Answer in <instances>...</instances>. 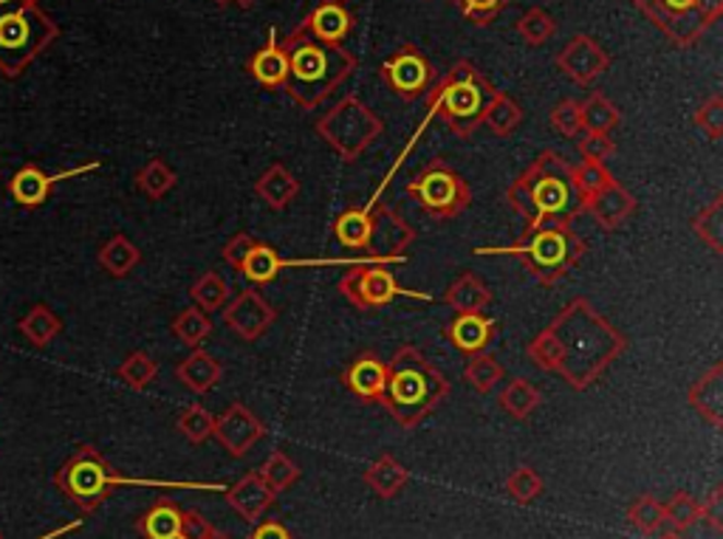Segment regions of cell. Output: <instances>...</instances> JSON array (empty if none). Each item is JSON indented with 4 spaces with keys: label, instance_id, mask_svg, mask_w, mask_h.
Wrapping results in <instances>:
<instances>
[{
    "label": "cell",
    "instance_id": "44dd1931",
    "mask_svg": "<svg viewBox=\"0 0 723 539\" xmlns=\"http://www.w3.org/2000/svg\"><path fill=\"white\" fill-rule=\"evenodd\" d=\"M636 206H639V201H636L633 192H630L625 184H619V181H614V184L605 187V190L596 192L594 199L588 201L585 212L594 215L600 229H605V232H616V229H621V226L633 218Z\"/></svg>",
    "mask_w": 723,
    "mask_h": 539
},
{
    "label": "cell",
    "instance_id": "74e56055",
    "mask_svg": "<svg viewBox=\"0 0 723 539\" xmlns=\"http://www.w3.org/2000/svg\"><path fill=\"white\" fill-rule=\"evenodd\" d=\"M137 190L142 195H147L151 201H162L167 192H173V187L178 184V176L164 158H151L142 170L137 172Z\"/></svg>",
    "mask_w": 723,
    "mask_h": 539
},
{
    "label": "cell",
    "instance_id": "603a6c76",
    "mask_svg": "<svg viewBox=\"0 0 723 539\" xmlns=\"http://www.w3.org/2000/svg\"><path fill=\"white\" fill-rule=\"evenodd\" d=\"M351 26H354V21H351V14L345 12V7L336 3V0H325V3H320L315 12L308 14L300 32L306 37H311V40L325 43V46H340V43L348 37Z\"/></svg>",
    "mask_w": 723,
    "mask_h": 539
},
{
    "label": "cell",
    "instance_id": "7bdbcfd3",
    "mask_svg": "<svg viewBox=\"0 0 723 539\" xmlns=\"http://www.w3.org/2000/svg\"><path fill=\"white\" fill-rule=\"evenodd\" d=\"M692 232L715 254L723 252V199L718 195L710 206H703L692 218Z\"/></svg>",
    "mask_w": 723,
    "mask_h": 539
},
{
    "label": "cell",
    "instance_id": "9c48e42d",
    "mask_svg": "<svg viewBox=\"0 0 723 539\" xmlns=\"http://www.w3.org/2000/svg\"><path fill=\"white\" fill-rule=\"evenodd\" d=\"M315 130L342 161L354 165L374 147L376 139L382 136L384 122L359 96H345L315 124Z\"/></svg>",
    "mask_w": 723,
    "mask_h": 539
},
{
    "label": "cell",
    "instance_id": "836d02e7",
    "mask_svg": "<svg viewBox=\"0 0 723 539\" xmlns=\"http://www.w3.org/2000/svg\"><path fill=\"white\" fill-rule=\"evenodd\" d=\"M523 122V108L503 91H495L484 110V124L498 139H509Z\"/></svg>",
    "mask_w": 723,
    "mask_h": 539
},
{
    "label": "cell",
    "instance_id": "f35d334b",
    "mask_svg": "<svg viewBox=\"0 0 723 539\" xmlns=\"http://www.w3.org/2000/svg\"><path fill=\"white\" fill-rule=\"evenodd\" d=\"M503 364L495 359L491 354H475L470 356V362H466L464 368V382L470 384L475 393H481V396H486V393H491V390L498 387L500 382H503Z\"/></svg>",
    "mask_w": 723,
    "mask_h": 539
},
{
    "label": "cell",
    "instance_id": "f546056e",
    "mask_svg": "<svg viewBox=\"0 0 723 539\" xmlns=\"http://www.w3.org/2000/svg\"><path fill=\"white\" fill-rule=\"evenodd\" d=\"M443 302L455 311V314H472V311H486L491 306V291L481 274L466 272L443 291Z\"/></svg>",
    "mask_w": 723,
    "mask_h": 539
},
{
    "label": "cell",
    "instance_id": "7dc6e473",
    "mask_svg": "<svg viewBox=\"0 0 723 539\" xmlns=\"http://www.w3.org/2000/svg\"><path fill=\"white\" fill-rule=\"evenodd\" d=\"M117 375L130 390H144L151 387L153 379L158 375V364L153 362V356H147L144 350H133V354L119 364Z\"/></svg>",
    "mask_w": 723,
    "mask_h": 539
},
{
    "label": "cell",
    "instance_id": "5bb4252c",
    "mask_svg": "<svg viewBox=\"0 0 723 539\" xmlns=\"http://www.w3.org/2000/svg\"><path fill=\"white\" fill-rule=\"evenodd\" d=\"M382 80L390 85V91L407 103H416L436 83V71L416 46H404L399 55L382 62Z\"/></svg>",
    "mask_w": 723,
    "mask_h": 539
},
{
    "label": "cell",
    "instance_id": "94428289",
    "mask_svg": "<svg viewBox=\"0 0 723 539\" xmlns=\"http://www.w3.org/2000/svg\"><path fill=\"white\" fill-rule=\"evenodd\" d=\"M76 528H82V519H74V523H69V526L57 528V531H48L46 537H37V539H60V537H66V534L76 531ZM0 539H3V534H0Z\"/></svg>",
    "mask_w": 723,
    "mask_h": 539
},
{
    "label": "cell",
    "instance_id": "91938a15",
    "mask_svg": "<svg viewBox=\"0 0 723 539\" xmlns=\"http://www.w3.org/2000/svg\"><path fill=\"white\" fill-rule=\"evenodd\" d=\"M249 539H294V537L283 523H277V519H266V523H258V528H254Z\"/></svg>",
    "mask_w": 723,
    "mask_h": 539
},
{
    "label": "cell",
    "instance_id": "9a60e30c",
    "mask_svg": "<svg viewBox=\"0 0 723 539\" xmlns=\"http://www.w3.org/2000/svg\"><path fill=\"white\" fill-rule=\"evenodd\" d=\"M99 167H103L99 161H91V165L74 167V170L46 172L43 167H37V165H23L21 170L14 172L12 181L7 184V192H9V199H12L17 206H23V209H37V206L46 204L48 195H51V190H55L60 181L85 176V172H94V170H99Z\"/></svg>",
    "mask_w": 723,
    "mask_h": 539
},
{
    "label": "cell",
    "instance_id": "bcb514c9",
    "mask_svg": "<svg viewBox=\"0 0 723 539\" xmlns=\"http://www.w3.org/2000/svg\"><path fill=\"white\" fill-rule=\"evenodd\" d=\"M518 35L525 46H543V43H548L557 35V21L546 9L534 7L518 21Z\"/></svg>",
    "mask_w": 723,
    "mask_h": 539
},
{
    "label": "cell",
    "instance_id": "f6af8a7d",
    "mask_svg": "<svg viewBox=\"0 0 723 539\" xmlns=\"http://www.w3.org/2000/svg\"><path fill=\"white\" fill-rule=\"evenodd\" d=\"M546 492V483L540 478V471L534 466H518V469L506 478V494L518 505H532L540 494Z\"/></svg>",
    "mask_w": 723,
    "mask_h": 539
},
{
    "label": "cell",
    "instance_id": "30bf717a",
    "mask_svg": "<svg viewBox=\"0 0 723 539\" xmlns=\"http://www.w3.org/2000/svg\"><path fill=\"white\" fill-rule=\"evenodd\" d=\"M407 195L418 201L424 215L436 220L458 218L472 204V190L466 178L455 167L447 165L443 158H432L430 165L410 181Z\"/></svg>",
    "mask_w": 723,
    "mask_h": 539
},
{
    "label": "cell",
    "instance_id": "6125c7cd",
    "mask_svg": "<svg viewBox=\"0 0 723 539\" xmlns=\"http://www.w3.org/2000/svg\"><path fill=\"white\" fill-rule=\"evenodd\" d=\"M210 539H233V537H229V534H224V531H218V528H215V534H212Z\"/></svg>",
    "mask_w": 723,
    "mask_h": 539
},
{
    "label": "cell",
    "instance_id": "11a10c76",
    "mask_svg": "<svg viewBox=\"0 0 723 539\" xmlns=\"http://www.w3.org/2000/svg\"><path fill=\"white\" fill-rule=\"evenodd\" d=\"M455 3L475 26H489L509 7V0H455Z\"/></svg>",
    "mask_w": 723,
    "mask_h": 539
},
{
    "label": "cell",
    "instance_id": "8992f818",
    "mask_svg": "<svg viewBox=\"0 0 723 539\" xmlns=\"http://www.w3.org/2000/svg\"><path fill=\"white\" fill-rule=\"evenodd\" d=\"M475 254L481 257H495V254L520 257L540 286L552 288L554 283H560L568 272L580 266L582 257L588 254V240L573 232L571 226H543L534 232H523L520 240L509 247H484L475 249Z\"/></svg>",
    "mask_w": 723,
    "mask_h": 539
},
{
    "label": "cell",
    "instance_id": "d590c367",
    "mask_svg": "<svg viewBox=\"0 0 723 539\" xmlns=\"http://www.w3.org/2000/svg\"><path fill=\"white\" fill-rule=\"evenodd\" d=\"M173 336H176L181 345H187L190 350L201 348L206 339L212 336V320L206 311H201V308H185V311H178L176 320H173L170 325Z\"/></svg>",
    "mask_w": 723,
    "mask_h": 539
},
{
    "label": "cell",
    "instance_id": "03108f58",
    "mask_svg": "<svg viewBox=\"0 0 723 539\" xmlns=\"http://www.w3.org/2000/svg\"><path fill=\"white\" fill-rule=\"evenodd\" d=\"M215 3H221V7H226V3H229V0H215Z\"/></svg>",
    "mask_w": 723,
    "mask_h": 539
},
{
    "label": "cell",
    "instance_id": "e7e4bbea",
    "mask_svg": "<svg viewBox=\"0 0 723 539\" xmlns=\"http://www.w3.org/2000/svg\"><path fill=\"white\" fill-rule=\"evenodd\" d=\"M659 539H684V537L678 531H669V534H664V537H659Z\"/></svg>",
    "mask_w": 723,
    "mask_h": 539
},
{
    "label": "cell",
    "instance_id": "8fae6325",
    "mask_svg": "<svg viewBox=\"0 0 723 539\" xmlns=\"http://www.w3.org/2000/svg\"><path fill=\"white\" fill-rule=\"evenodd\" d=\"M676 46H696L721 17L723 0H633Z\"/></svg>",
    "mask_w": 723,
    "mask_h": 539
},
{
    "label": "cell",
    "instance_id": "484cf974",
    "mask_svg": "<svg viewBox=\"0 0 723 539\" xmlns=\"http://www.w3.org/2000/svg\"><path fill=\"white\" fill-rule=\"evenodd\" d=\"M254 192L272 212H283L300 195V181L286 165H272L254 181Z\"/></svg>",
    "mask_w": 723,
    "mask_h": 539
},
{
    "label": "cell",
    "instance_id": "9f6ffc18",
    "mask_svg": "<svg viewBox=\"0 0 723 539\" xmlns=\"http://www.w3.org/2000/svg\"><path fill=\"white\" fill-rule=\"evenodd\" d=\"M254 243H258V238H252L249 232H238L224 249H221V257H224L226 263L238 272V268L246 263V257H249V252L254 249Z\"/></svg>",
    "mask_w": 723,
    "mask_h": 539
},
{
    "label": "cell",
    "instance_id": "4dcf8cb0",
    "mask_svg": "<svg viewBox=\"0 0 723 539\" xmlns=\"http://www.w3.org/2000/svg\"><path fill=\"white\" fill-rule=\"evenodd\" d=\"M181 514L173 500H158L137 519V531L144 539H181Z\"/></svg>",
    "mask_w": 723,
    "mask_h": 539
},
{
    "label": "cell",
    "instance_id": "681fc988",
    "mask_svg": "<svg viewBox=\"0 0 723 539\" xmlns=\"http://www.w3.org/2000/svg\"><path fill=\"white\" fill-rule=\"evenodd\" d=\"M212 423H215V416H212L206 407H201V404H190V407L178 416L176 427L190 444H204L206 438H212Z\"/></svg>",
    "mask_w": 723,
    "mask_h": 539
},
{
    "label": "cell",
    "instance_id": "3957f363",
    "mask_svg": "<svg viewBox=\"0 0 723 539\" xmlns=\"http://www.w3.org/2000/svg\"><path fill=\"white\" fill-rule=\"evenodd\" d=\"M450 390L447 375L416 345H399L388 362V384L379 404L399 427L416 430L424 418H430L450 398Z\"/></svg>",
    "mask_w": 723,
    "mask_h": 539
},
{
    "label": "cell",
    "instance_id": "d6a6232c",
    "mask_svg": "<svg viewBox=\"0 0 723 539\" xmlns=\"http://www.w3.org/2000/svg\"><path fill=\"white\" fill-rule=\"evenodd\" d=\"M139 263H142V252H139L137 243L125 238V235H114V238L99 249V266H103V272L110 274L114 280L128 277Z\"/></svg>",
    "mask_w": 723,
    "mask_h": 539
},
{
    "label": "cell",
    "instance_id": "8d00e7d4",
    "mask_svg": "<svg viewBox=\"0 0 723 539\" xmlns=\"http://www.w3.org/2000/svg\"><path fill=\"white\" fill-rule=\"evenodd\" d=\"M277 257H281L277 249L258 240L252 252H249V257H246L244 266L238 268V274L246 283H252V286H269V283L277 280V274H281V268H277Z\"/></svg>",
    "mask_w": 723,
    "mask_h": 539
},
{
    "label": "cell",
    "instance_id": "6f0895ef",
    "mask_svg": "<svg viewBox=\"0 0 723 539\" xmlns=\"http://www.w3.org/2000/svg\"><path fill=\"white\" fill-rule=\"evenodd\" d=\"M215 526L201 512L181 514V539H210Z\"/></svg>",
    "mask_w": 723,
    "mask_h": 539
},
{
    "label": "cell",
    "instance_id": "83f0119b",
    "mask_svg": "<svg viewBox=\"0 0 723 539\" xmlns=\"http://www.w3.org/2000/svg\"><path fill=\"white\" fill-rule=\"evenodd\" d=\"M362 480L370 486V492H374L376 498L393 500V498H399L404 486L410 483V475H407V469L399 464L396 457L384 452V455L376 457L374 464L365 469Z\"/></svg>",
    "mask_w": 723,
    "mask_h": 539
},
{
    "label": "cell",
    "instance_id": "c3c4849f",
    "mask_svg": "<svg viewBox=\"0 0 723 539\" xmlns=\"http://www.w3.org/2000/svg\"><path fill=\"white\" fill-rule=\"evenodd\" d=\"M628 523L639 534H655L664 526V503H659L653 494L636 498L628 508Z\"/></svg>",
    "mask_w": 723,
    "mask_h": 539
},
{
    "label": "cell",
    "instance_id": "1f68e13d",
    "mask_svg": "<svg viewBox=\"0 0 723 539\" xmlns=\"http://www.w3.org/2000/svg\"><path fill=\"white\" fill-rule=\"evenodd\" d=\"M17 331H21L23 339H26L32 348H48V345L62 334V320L46 302H37V306L17 322Z\"/></svg>",
    "mask_w": 723,
    "mask_h": 539
},
{
    "label": "cell",
    "instance_id": "7a4b0ae2",
    "mask_svg": "<svg viewBox=\"0 0 723 539\" xmlns=\"http://www.w3.org/2000/svg\"><path fill=\"white\" fill-rule=\"evenodd\" d=\"M506 201L520 218H525L523 232L543 226H571L588 209L573 178V165H568L557 151L540 153L509 184Z\"/></svg>",
    "mask_w": 723,
    "mask_h": 539
},
{
    "label": "cell",
    "instance_id": "ffe728a7",
    "mask_svg": "<svg viewBox=\"0 0 723 539\" xmlns=\"http://www.w3.org/2000/svg\"><path fill=\"white\" fill-rule=\"evenodd\" d=\"M498 334V320L486 316L484 311H472V314H455L450 325L443 328V336L450 345H455L461 354L475 356L484 354Z\"/></svg>",
    "mask_w": 723,
    "mask_h": 539
},
{
    "label": "cell",
    "instance_id": "f1b7e54d",
    "mask_svg": "<svg viewBox=\"0 0 723 539\" xmlns=\"http://www.w3.org/2000/svg\"><path fill=\"white\" fill-rule=\"evenodd\" d=\"M249 71L260 85L266 88H283L288 80V55L286 48L277 43V35L269 32V43L260 48L258 55L249 62Z\"/></svg>",
    "mask_w": 723,
    "mask_h": 539
},
{
    "label": "cell",
    "instance_id": "ab89813d",
    "mask_svg": "<svg viewBox=\"0 0 723 539\" xmlns=\"http://www.w3.org/2000/svg\"><path fill=\"white\" fill-rule=\"evenodd\" d=\"M582 105V133H611L619 128L621 113L607 96L591 94Z\"/></svg>",
    "mask_w": 723,
    "mask_h": 539
},
{
    "label": "cell",
    "instance_id": "60d3db41",
    "mask_svg": "<svg viewBox=\"0 0 723 539\" xmlns=\"http://www.w3.org/2000/svg\"><path fill=\"white\" fill-rule=\"evenodd\" d=\"M190 300L192 306L212 314V311H221L229 300V283L221 277L218 272H204L199 280L190 286Z\"/></svg>",
    "mask_w": 723,
    "mask_h": 539
},
{
    "label": "cell",
    "instance_id": "f5cc1de1",
    "mask_svg": "<svg viewBox=\"0 0 723 539\" xmlns=\"http://www.w3.org/2000/svg\"><path fill=\"white\" fill-rule=\"evenodd\" d=\"M577 153H580L582 161H602L605 165L607 158L616 153V142L611 139V133H580Z\"/></svg>",
    "mask_w": 723,
    "mask_h": 539
},
{
    "label": "cell",
    "instance_id": "d6986e66",
    "mask_svg": "<svg viewBox=\"0 0 723 539\" xmlns=\"http://www.w3.org/2000/svg\"><path fill=\"white\" fill-rule=\"evenodd\" d=\"M342 384L362 402L379 404L384 396V384H388V362L382 356H376L374 350H365L345 368Z\"/></svg>",
    "mask_w": 723,
    "mask_h": 539
},
{
    "label": "cell",
    "instance_id": "ee69618b",
    "mask_svg": "<svg viewBox=\"0 0 723 539\" xmlns=\"http://www.w3.org/2000/svg\"><path fill=\"white\" fill-rule=\"evenodd\" d=\"M698 519H701V503L689 492H676L664 503V526H669V531H689Z\"/></svg>",
    "mask_w": 723,
    "mask_h": 539
},
{
    "label": "cell",
    "instance_id": "52a82bcc",
    "mask_svg": "<svg viewBox=\"0 0 723 539\" xmlns=\"http://www.w3.org/2000/svg\"><path fill=\"white\" fill-rule=\"evenodd\" d=\"M491 88L470 60L455 62L450 74L430 88V113L443 119V124L458 139H472V133L484 124V110L489 105Z\"/></svg>",
    "mask_w": 723,
    "mask_h": 539
},
{
    "label": "cell",
    "instance_id": "7402d4cb",
    "mask_svg": "<svg viewBox=\"0 0 723 539\" xmlns=\"http://www.w3.org/2000/svg\"><path fill=\"white\" fill-rule=\"evenodd\" d=\"M274 500H277V494L263 483L258 471H249L233 489H226V503L233 505L246 523H260V517L272 508Z\"/></svg>",
    "mask_w": 723,
    "mask_h": 539
},
{
    "label": "cell",
    "instance_id": "ac0fdd59",
    "mask_svg": "<svg viewBox=\"0 0 723 539\" xmlns=\"http://www.w3.org/2000/svg\"><path fill=\"white\" fill-rule=\"evenodd\" d=\"M557 69L577 85H591L611 69V55L588 35H577L557 55Z\"/></svg>",
    "mask_w": 723,
    "mask_h": 539
},
{
    "label": "cell",
    "instance_id": "db71d44e",
    "mask_svg": "<svg viewBox=\"0 0 723 539\" xmlns=\"http://www.w3.org/2000/svg\"><path fill=\"white\" fill-rule=\"evenodd\" d=\"M696 128H701L707 133V139L718 142L723 136V99L721 96H710L701 108L696 110Z\"/></svg>",
    "mask_w": 723,
    "mask_h": 539
},
{
    "label": "cell",
    "instance_id": "e575fe53",
    "mask_svg": "<svg viewBox=\"0 0 723 539\" xmlns=\"http://www.w3.org/2000/svg\"><path fill=\"white\" fill-rule=\"evenodd\" d=\"M498 402L506 416H512L514 421H529L532 412L540 407V402H543V393L529 379H512L500 390Z\"/></svg>",
    "mask_w": 723,
    "mask_h": 539
},
{
    "label": "cell",
    "instance_id": "be15d7a7",
    "mask_svg": "<svg viewBox=\"0 0 723 539\" xmlns=\"http://www.w3.org/2000/svg\"><path fill=\"white\" fill-rule=\"evenodd\" d=\"M235 3H238V7H244V9H249L252 3H258V0H235Z\"/></svg>",
    "mask_w": 723,
    "mask_h": 539
},
{
    "label": "cell",
    "instance_id": "277c9868",
    "mask_svg": "<svg viewBox=\"0 0 723 539\" xmlns=\"http://www.w3.org/2000/svg\"><path fill=\"white\" fill-rule=\"evenodd\" d=\"M55 486L62 498L76 505L82 514H94L117 486H156V489H192V492H226L221 483H178V480H139L125 478L103 457V452L91 444H80L66 464L57 469Z\"/></svg>",
    "mask_w": 723,
    "mask_h": 539
},
{
    "label": "cell",
    "instance_id": "7c38bea8",
    "mask_svg": "<svg viewBox=\"0 0 723 539\" xmlns=\"http://www.w3.org/2000/svg\"><path fill=\"white\" fill-rule=\"evenodd\" d=\"M336 291L356 306L359 311H376V308L390 306L393 300H430V294L422 291H410V288L399 286V280L393 277L390 266H376V263H359V266H351L348 272L342 274L340 286Z\"/></svg>",
    "mask_w": 723,
    "mask_h": 539
},
{
    "label": "cell",
    "instance_id": "816d5d0a",
    "mask_svg": "<svg viewBox=\"0 0 723 539\" xmlns=\"http://www.w3.org/2000/svg\"><path fill=\"white\" fill-rule=\"evenodd\" d=\"M552 128L566 139H577L582 133V105L577 99H562L552 110Z\"/></svg>",
    "mask_w": 723,
    "mask_h": 539
},
{
    "label": "cell",
    "instance_id": "2e32d148",
    "mask_svg": "<svg viewBox=\"0 0 723 539\" xmlns=\"http://www.w3.org/2000/svg\"><path fill=\"white\" fill-rule=\"evenodd\" d=\"M263 435H266L263 421L240 402L229 404L224 412L215 416V423H212V438L218 441L221 450H226L233 457L249 455Z\"/></svg>",
    "mask_w": 723,
    "mask_h": 539
},
{
    "label": "cell",
    "instance_id": "ba28073f",
    "mask_svg": "<svg viewBox=\"0 0 723 539\" xmlns=\"http://www.w3.org/2000/svg\"><path fill=\"white\" fill-rule=\"evenodd\" d=\"M57 37V26L35 3L0 9V71L17 76Z\"/></svg>",
    "mask_w": 723,
    "mask_h": 539
},
{
    "label": "cell",
    "instance_id": "4316f807",
    "mask_svg": "<svg viewBox=\"0 0 723 539\" xmlns=\"http://www.w3.org/2000/svg\"><path fill=\"white\" fill-rule=\"evenodd\" d=\"M370 226H374L370 206H351L334 220V235L342 247L362 252V257H368L374 263V257H370Z\"/></svg>",
    "mask_w": 723,
    "mask_h": 539
},
{
    "label": "cell",
    "instance_id": "680465c9",
    "mask_svg": "<svg viewBox=\"0 0 723 539\" xmlns=\"http://www.w3.org/2000/svg\"><path fill=\"white\" fill-rule=\"evenodd\" d=\"M701 519H707L715 531L723 528V486H715L701 503Z\"/></svg>",
    "mask_w": 723,
    "mask_h": 539
},
{
    "label": "cell",
    "instance_id": "4fadbf2b",
    "mask_svg": "<svg viewBox=\"0 0 723 539\" xmlns=\"http://www.w3.org/2000/svg\"><path fill=\"white\" fill-rule=\"evenodd\" d=\"M370 257L379 266H399V263H407V249L413 247L416 240V229L413 224L399 215L393 206L388 204H370Z\"/></svg>",
    "mask_w": 723,
    "mask_h": 539
},
{
    "label": "cell",
    "instance_id": "d4e9b609",
    "mask_svg": "<svg viewBox=\"0 0 723 539\" xmlns=\"http://www.w3.org/2000/svg\"><path fill=\"white\" fill-rule=\"evenodd\" d=\"M689 407L710 427H723V364H715L689 387Z\"/></svg>",
    "mask_w": 723,
    "mask_h": 539
},
{
    "label": "cell",
    "instance_id": "f907efd6",
    "mask_svg": "<svg viewBox=\"0 0 723 539\" xmlns=\"http://www.w3.org/2000/svg\"><path fill=\"white\" fill-rule=\"evenodd\" d=\"M573 178H577V187H580L585 204L594 199L596 192H602L616 181L602 161H582V158L580 165H573Z\"/></svg>",
    "mask_w": 723,
    "mask_h": 539
},
{
    "label": "cell",
    "instance_id": "6da1fadb",
    "mask_svg": "<svg viewBox=\"0 0 723 539\" xmlns=\"http://www.w3.org/2000/svg\"><path fill=\"white\" fill-rule=\"evenodd\" d=\"M628 350V336L614 328L585 297H573L560 314L529 342V359L543 373H557L577 393L594 387Z\"/></svg>",
    "mask_w": 723,
    "mask_h": 539
},
{
    "label": "cell",
    "instance_id": "cb8c5ba5",
    "mask_svg": "<svg viewBox=\"0 0 723 539\" xmlns=\"http://www.w3.org/2000/svg\"><path fill=\"white\" fill-rule=\"evenodd\" d=\"M221 375H224V368L215 356L206 354L204 348H195L176 364V379L185 384L190 393L195 396H206L215 390V384L221 382Z\"/></svg>",
    "mask_w": 723,
    "mask_h": 539
},
{
    "label": "cell",
    "instance_id": "5b68a950",
    "mask_svg": "<svg viewBox=\"0 0 723 539\" xmlns=\"http://www.w3.org/2000/svg\"><path fill=\"white\" fill-rule=\"evenodd\" d=\"M283 48L288 55V80L283 88L306 110L325 103L356 69V60L345 48L311 40L300 28L283 43Z\"/></svg>",
    "mask_w": 723,
    "mask_h": 539
},
{
    "label": "cell",
    "instance_id": "b9f144b4",
    "mask_svg": "<svg viewBox=\"0 0 723 539\" xmlns=\"http://www.w3.org/2000/svg\"><path fill=\"white\" fill-rule=\"evenodd\" d=\"M258 475L263 478V483H266L274 494H281V492H286V489H292V486L300 480V466L294 464L286 452L277 450V452H272L266 460H263V466L258 469Z\"/></svg>",
    "mask_w": 723,
    "mask_h": 539
},
{
    "label": "cell",
    "instance_id": "e0dca14e",
    "mask_svg": "<svg viewBox=\"0 0 723 539\" xmlns=\"http://www.w3.org/2000/svg\"><path fill=\"white\" fill-rule=\"evenodd\" d=\"M277 322V308L258 291L246 288L224 311V325L244 342H258Z\"/></svg>",
    "mask_w": 723,
    "mask_h": 539
}]
</instances>
